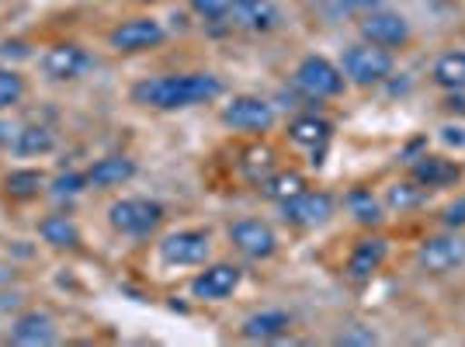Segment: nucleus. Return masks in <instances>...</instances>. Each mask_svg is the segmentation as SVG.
Returning <instances> with one entry per match:
<instances>
[{"label": "nucleus", "mask_w": 465, "mask_h": 347, "mask_svg": "<svg viewBox=\"0 0 465 347\" xmlns=\"http://www.w3.org/2000/svg\"><path fill=\"white\" fill-rule=\"evenodd\" d=\"M223 94V80L213 74H177V77H150L133 87V101L156 112H177L205 104Z\"/></svg>", "instance_id": "f257e3e1"}, {"label": "nucleus", "mask_w": 465, "mask_h": 347, "mask_svg": "<svg viewBox=\"0 0 465 347\" xmlns=\"http://www.w3.org/2000/svg\"><path fill=\"white\" fill-rule=\"evenodd\" d=\"M341 74L358 84V87H371V84H382L392 74V56L382 45H371V42H358L348 45L344 56H341Z\"/></svg>", "instance_id": "f03ea898"}, {"label": "nucleus", "mask_w": 465, "mask_h": 347, "mask_svg": "<svg viewBox=\"0 0 465 347\" xmlns=\"http://www.w3.org/2000/svg\"><path fill=\"white\" fill-rule=\"evenodd\" d=\"M163 223V205L153 198H118L108 209V226L125 236H150Z\"/></svg>", "instance_id": "7ed1b4c3"}, {"label": "nucleus", "mask_w": 465, "mask_h": 347, "mask_svg": "<svg viewBox=\"0 0 465 347\" xmlns=\"http://www.w3.org/2000/svg\"><path fill=\"white\" fill-rule=\"evenodd\" d=\"M295 87L306 97H312V101L337 97L344 91V74L327 56H306L299 63V70H295Z\"/></svg>", "instance_id": "20e7f679"}, {"label": "nucleus", "mask_w": 465, "mask_h": 347, "mask_svg": "<svg viewBox=\"0 0 465 347\" xmlns=\"http://www.w3.org/2000/svg\"><path fill=\"white\" fill-rule=\"evenodd\" d=\"M209 253H213V236L205 230H177L171 236H163V243H160V261L177 264V268L205 264Z\"/></svg>", "instance_id": "39448f33"}, {"label": "nucleus", "mask_w": 465, "mask_h": 347, "mask_svg": "<svg viewBox=\"0 0 465 347\" xmlns=\"http://www.w3.org/2000/svg\"><path fill=\"white\" fill-rule=\"evenodd\" d=\"M223 125L236 133H268L274 125V108L257 94H236L223 108Z\"/></svg>", "instance_id": "423d86ee"}, {"label": "nucleus", "mask_w": 465, "mask_h": 347, "mask_svg": "<svg viewBox=\"0 0 465 347\" xmlns=\"http://www.w3.org/2000/svg\"><path fill=\"white\" fill-rule=\"evenodd\" d=\"M163 39H167V28L153 18L122 21L108 32V45L115 53H146V49H156Z\"/></svg>", "instance_id": "0eeeda50"}, {"label": "nucleus", "mask_w": 465, "mask_h": 347, "mask_svg": "<svg viewBox=\"0 0 465 347\" xmlns=\"http://www.w3.org/2000/svg\"><path fill=\"white\" fill-rule=\"evenodd\" d=\"M91 70V53L77 45V42H56L45 49L42 56V74L56 84H66V80H80Z\"/></svg>", "instance_id": "6e6552de"}, {"label": "nucleus", "mask_w": 465, "mask_h": 347, "mask_svg": "<svg viewBox=\"0 0 465 347\" xmlns=\"http://www.w3.org/2000/svg\"><path fill=\"white\" fill-rule=\"evenodd\" d=\"M230 240L232 247L243 257H251V261H268L278 251V236H274V230L264 219H240V223H232Z\"/></svg>", "instance_id": "1a4fd4ad"}, {"label": "nucleus", "mask_w": 465, "mask_h": 347, "mask_svg": "<svg viewBox=\"0 0 465 347\" xmlns=\"http://www.w3.org/2000/svg\"><path fill=\"white\" fill-rule=\"evenodd\" d=\"M282 215H285V223L292 226H302V230H316V226H323L330 223V215H333V198L327 192H306L289 198V202H282Z\"/></svg>", "instance_id": "9d476101"}, {"label": "nucleus", "mask_w": 465, "mask_h": 347, "mask_svg": "<svg viewBox=\"0 0 465 347\" xmlns=\"http://www.w3.org/2000/svg\"><path fill=\"white\" fill-rule=\"evenodd\" d=\"M417 264L427 274H448L465 264V240L462 236H434L417 251Z\"/></svg>", "instance_id": "9b49d317"}, {"label": "nucleus", "mask_w": 465, "mask_h": 347, "mask_svg": "<svg viewBox=\"0 0 465 347\" xmlns=\"http://www.w3.org/2000/svg\"><path fill=\"white\" fill-rule=\"evenodd\" d=\"M240 282H243V271L236 264H213L192 282V295L205 299V302H219V299H226L240 289Z\"/></svg>", "instance_id": "f8f14e48"}, {"label": "nucleus", "mask_w": 465, "mask_h": 347, "mask_svg": "<svg viewBox=\"0 0 465 347\" xmlns=\"http://www.w3.org/2000/svg\"><path fill=\"white\" fill-rule=\"evenodd\" d=\"M361 35L371 45H382V49H396L410 39V25L400 15H389V11H369L361 21Z\"/></svg>", "instance_id": "ddd939ff"}, {"label": "nucleus", "mask_w": 465, "mask_h": 347, "mask_svg": "<svg viewBox=\"0 0 465 347\" xmlns=\"http://www.w3.org/2000/svg\"><path fill=\"white\" fill-rule=\"evenodd\" d=\"M230 25L264 35V32H274L282 25V11L274 7L272 0H232Z\"/></svg>", "instance_id": "4468645a"}, {"label": "nucleus", "mask_w": 465, "mask_h": 347, "mask_svg": "<svg viewBox=\"0 0 465 347\" xmlns=\"http://www.w3.org/2000/svg\"><path fill=\"white\" fill-rule=\"evenodd\" d=\"M11 341L15 344H56L59 341V330H56V320L49 316V312H42V309H28V312H21L18 320L11 323Z\"/></svg>", "instance_id": "2eb2a0df"}, {"label": "nucleus", "mask_w": 465, "mask_h": 347, "mask_svg": "<svg viewBox=\"0 0 465 347\" xmlns=\"http://www.w3.org/2000/svg\"><path fill=\"white\" fill-rule=\"evenodd\" d=\"M136 177V160L129 156H101L87 167V184L97 192H108V188H122Z\"/></svg>", "instance_id": "dca6fc26"}, {"label": "nucleus", "mask_w": 465, "mask_h": 347, "mask_svg": "<svg viewBox=\"0 0 465 347\" xmlns=\"http://www.w3.org/2000/svg\"><path fill=\"white\" fill-rule=\"evenodd\" d=\"M289 135L295 146L312 150V164H323V150H327L330 135H333V125L320 115H302L289 125Z\"/></svg>", "instance_id": "f3484780"}, {"label": "nucleus", "mask_w": 465, "mask_h": 347, "mask_svg": "<svg viewBox=\"0 0 465 347\" xmlns=\"http://www.w3.org/2000/svg\"><path fill=\"white\" fill-rule=\"evenodd\" d=\"M386 253H389V243L382 240V236H369V240H361V243L354 247V253H351L348 274L354 278V282H365V278H371L375 271L382 268Z\"/></svg>", "instance_id": "a211bd4d"}, {"label": "nucleus", "mask_w": 465, "mask_h": 347, "mask_svg": "<svg viewBox=\"0 0 465 347\" xmlns=\"http://www.w3.org/2000/svg\"><path fill=\"white\" fill-rule=\"evenodd\" d=\"M459 177H462V167L445 156H420L413 164V181L424 188H445V184H455Z\"/></svg>", "instance_id": "6ab92c4d"}, {"label": "nucleus", "mask_w": 465, "mask_h": 347, "mask_svg": "<svg viewBox=\"0 0 465 347\" xmlns=\"http://www.w3.org/2000/svg\"><path fill=\"white\" fill-rule=\"evenodd\" d=\"M289 327H292L289 312H282V309H268V312H253V316H247V323H243V337H251V341H274V337L289 333Z\"/></svg>", "instance_id": "aec40b11"}, {"label": "nucleus", "mask_w": 465, "mask_h": 347, "mask_svg": "<svg viewBox=\"0 0 465 347\" xmlns=\"http://www.w3.org/2000/svg\"><path fill=\"white\" fill-rule=\"evenodd\" d=\"M39 236L53 251H77L80 247V230L66 215H45L39 223Z\"/></svg>", "instance_id": "412c9836"}, {"label": "nucleus", "mask_w": 465, "mask_h": 347, "mask_svg": "<svg viewBox=\"0 0 465 347\" xmlns=\"http://www.w3.org/2000/svg\"><path fill=\"white\" fill-rule=\"evenodd\" d=\"M18 156H45L56 150V133L49 125H21L18 139L11 146Z\"/></svg>", "instance_id": "4be33fe9"}, {"label": "nucleus", "mask_w": 465, "mask_h": 347, "mask_svg": "<svg viewBox=\"0 0 465 347\" xmlns=\"http://www.w3.org/2000/svg\"><path fill=\"white\" fill-rule=\"evenodd\" d=\"M306 192V177L299 171H278L272 174V177H264L261 181V194L264 198H272V202H289V198H295V194Z\"/></svg>", "instance_id": "5701e85b"}, {"label": "nucleus", "mask_w": 465, "mask_h": 347, "mask_svg": "<svg viewBox=\"0 0 465 347\" xmlns=\"http://www.w3.org/2000/svg\"><path fill=\"white\" fill-rule=\"evenodd\" d=\"M42 188H45V174L42 171H11L4 177V192L15 202H32V198H39Z\"/></svg>", "instance_id": "b1692460"}, {"label": "nucleus", "mask_w": 465, "mask_h": 347, "mask_svg": "<svg viewBox=\"0 0 465 347\" xmlns=\"http://www.w3.org/2000/svg\"><path fill=\"white\" fill-rule=\"evenodd\" d=\"M430 77H434L438 87H445V91L462 87L465 84V53H445V56L434 63Z\"/></svg>", "instance_id": "393cba45"}, {"label": "nucleus", "mask_w": 465, "mask_h": 347, "mask_svg": "<svg viewBox=\"0 0 465 347\" xmlns=\"http://www.w3.org/2000/svg\"><path fill=\"white\" fill-rule=\"evenodd\" d=\"M348 209L361 226H375V223H382V209H379V202H375L371 192H365V188H358V192L348 194Z\"/></svg>", "instance_id": "a878e982"}, {"label": "nucleus", "mask_w": 465, "mask_h": 347, "mask_svg": "<svg viewBox=\"0 0 465 347\" xmlns=\"http://www.w3.org/2000/svg\"><path fill=\"white\" fill-rule=\"evenodd\" d=\"M25 91H28V84H25V77H21L18 70L0 66V112H7V108L21 104Z\"/></svg>", "instance_id": "bb28decb"}, {"label": "nucleus", "mask_w": 465, "mask_h": 347, "mask_svg": "<svg viewBox=\"0 0 465 347\" xmlns=\"http://www.w3.org/2000/svg\"><path fill=\"white\" fill-rule=\"evenodd\" d=\"M272 167H274V154L268 146H253L247 150V160H243V171L251 177L253 184H261L264 177H272Z\"/></svg>", "instance_id": "cd10ccee"}, {"label": "nucleus", "mask_w": 465, "mask_h": 347, "mask_svg": "<svg viewBox=\"0 0 465 347\" xmlns=\"http://www.w3.org/2000/svg\"><path fill=\"white\" fill-rule=\"evenodd\" d=\"M424 202V184H410V181H403V184H392L389 188V205L392 209H413V205H420Z\"/></svg>", "instance_id": "c85d7f7f"}, {"label": "nucleus", "mask_w": 465, "mask_h": 347, "mask_svg": "<svg viewBox=\"0 0 465 347\" xmlns=\"http://www.w3.org/2000/svg\"><path fill=\"white\" fill-rule=\"evenodd\" d=\"M192 11L198 18L205 21H226L230 25V11H232V0H188Z\"/></svg>", "instance_id": "c756f323"}, {"label": "nucleus", "mask_w": 465, "mask_h": 347, "mask_svg": "<svg viewBox=\"0 0 465 347\" xmlns=\"http://www.w3.org/2000/svg\"><path fill=\"white\" fill-rule=\"evenodd\" d=\"M84 188H91V184H87V171H84V174L66 171V174H59L56 181H53V192H56V194H80Z\"/></svg>", "instance_id": "7c9ffc66"}, {"label": "nucleus", "mask_w": 465, "mask_h": 347, "mask_svg": "<svg viewBox=\"0 0 465 347\" xmlns=\"http://www.w3.org/2000/svg\"><path fill=\"white\" fill-rule=\"evenodd\" d=\"M445 226H448V230H459V226H465V194H462V198H455V202L445 209Z\"/></svg>", "instance_id": "2f4dec72"}, {"label": "nucleus", "mask_w": 465, "mask_h": 347, "mask_svg": "<svg viewBox=\"0 0 465 347\" xmlns=\"http://www.w3.org/2000/svg\"><path fill=\"white\" fill-rule=\"evenodd\" d=\"M445 108L451 112V115H465V84L462 87H455V91H448Z\"/></svg>", "instance_id": "473e14b6"}, {"label": "nucleus", "mask_w": 465, "mask_h": 347, "mask_svg": "<svg viewBox=\"0 0 465 347\" xmlns=\"http://www.w3.org/2000/svg\"><path fill=\"white\" fill-rule=\"evenodd\" d=\"M337 344H375V333L371 330H354V333H341Z\"/></svg>", "instance_id": "72a5a7b5"}, {"label": "nucleus", "mask_w": 465, "mask_h": 347, "mask_svg": "<svg viewBox=\"0 0 465 347\" xmlns=\"http://www.w3.org/2000/svg\"><path fill=\"white\" fill-rule=\"evenodd\" d=\"M441 133H445V143H455V146H462L465 143V129H441Z\"/></svg>", "instance_id": "f704fd0d"}, {"label": "nucleus", "mask_w": 465, "mask_h": 347, "mask_svg": "<svg viewBox=\"0 0 465 347\" xmlns=\"http://www.w3.org/2000/svg\"><path fill=\"white\" fill-rule=\"evenodd\" d=\"M375 7V4H382V0H348V7H358V11H365V7Z\"/></svg>", "instance_id": "c9c22d12"}, {"label": "nucleus", "mask_w": 465, "mask_h": 347, "mask_svg": "<svg viewBox=\"0 0 465 347\" xmlns=\"http://www.w3.org/2000/svg\"><path fill=\"white\" fill-rule=\"evenodd\" d=\"M139 4H156V0H139Z\"/></svg>", "instance_id": "e433bc0d"}]
</instances>
